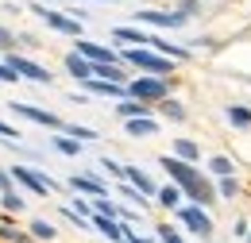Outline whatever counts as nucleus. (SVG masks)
<instances>
[{
  "mask_svg": "<svg viewBox=\"0 0 251 243\" xmlns=\"http://www.w3.org/2000/svg\"><path fill=\"white\" fill-rule=\"evenodd\" d=\"M162 170H166V174H170V182L178 185V189L186 193L189 201H197L201 209L217 201V189H213V185L201 178V170H197L193 162H182V158H170V154H162Z\"/></svg>",
  "mask_w": 251,
  "mask_h": 243,
  "instance_id": "obj_1",
  "label": "nucleus"
},
{
  "mask_svg": "<svg viewBox=\"0 0 251 243\" xmlns=\"http://www.w3.org/2000/svg\"><path fill=\"white\" fill-rule=\"evenodd\" d=\"M124 58L131 62L135 70H143L147 77H166V73L174 70V62H170V58H162L158 50H147V47H135V50H127Z\"/></svg>",
  "mask_w": 251,
  "mask_h": 243,
  "instance_id": "obj_2",
  "label": "nucleus"
},
{
  "mask_svg": "<svg viewBox=\"0 0 251 243\" xmlns=\"http://www.w3.org/2000/svg\"><path fill=\"white\" fill-rule=\"evenodd\" d=\"M31 12L47 24L50 31H62V35H74V39H81V20H74V16H66L58 8H43V4H31Z\"/></svg>",
  "mask_w": 251,
  "mask_h": 243,
  "instance_id": "obj_3",
  "label": "nucleus"
},
{
  "mask_svg": "<svg viewBox=\"0 0 251 243\" xmlns=\"http://www.w3.org/2000/svg\"><path fill=\"white\" fill-rule=\"evenodd\" d=\"M127 97H135V100H166V77H131L127 81Z\"/></svg>",
  "mask_w": 251,
  "mask_h": 243,
  "instance_id": "obj_4",
  "label": "nucleus"
},
{
  "mask_svg": "<svg viewBox=\"0 0 251 243\" xmlns=\"http://www.w3.org/2000/svg\"><path fill=\"white\" fill-rule=\"evenodd\" d=\"M8 174H12V178H16L20 185H27L31 193H39V197H47V193L54 189V182H50L47 174H39V170H31V166H12Z\"/></svg>",
  "mask_w": 251,
  "mask_h": 243,
  "instance_id": "obj_5",
  "label": "nucleus"
},
{
  "mask_svg": "<svg viewBox=\"0 0 251 243\" xmlns=\"http://www.w3.org/2000/svg\"><path fill=\"white\" fill-rule=\"evenodd\" d=\"M8 66L20 73V77H27V81H35V85H50V70H43L39 62L24 58V54H8Z\"/></svg>",
  "mask_w": 251,
  "mask_h": 243,
  "instance_id": "obj_6",
  "label": "nucleus"
},
{
  "mask_svg": "<svg viewBox=\"0 0 251 243\" xmlns=\"http://www.w3.org/2000/svg\"><path fill=\"white\" fill-rule=\"evenodd\" d=\"M178 220L186 224L189 232H197L201 240H205V236H213V220H209V213H205L201 205H189V209H178Z\"/></svg>",
  "mask_w": 251,
  "mask_h": 243,
  "instance_id": "obj_7",
  "label": "nucleus"
},
{
  "mask_svg": "<svg viewBox=\"0 0 251 243\" xmlns=\"http://www.w3.org/2000/svg\"><path fill=\"white\" fill-rule=\"evenodd\" d=\"M135 20L139 24H151V27H182L189 16L186 12H155V8H143V12H135Z\"/></svg>",
  "mask_w": 251,
  "mask_h": 243,
  "instance_id": "obj_8",
  "label": "nucleus"
},
{
  "mask_svg": "<svg viewBox=\"0 0 251 243\" xmlns=\"http://www.w3.org/2000/svg\"><path fill=\"white\" fill-rule=\"evenodd\" d=\"M77 54L89 58L93 66H116V50H112V47H97L89 39H77Z\"/></svg>",
  "mask_w": 251,
  "mask_h": 243,
  "instance_id": "obj_9",
  "label": "nucleus"
},
{
  "mask_svg": "<svg viewBox=\"0 0 251 243\" xmlns=\"http://www.w3.org/2000/svg\"><path fill=\"white\" fill-rule=\"evenodd\" d=\"M12 112H16V116H24V120L43 123V127H62V120H58L54 112H47V108H35V104H12Z\"/></svg>",
  "mask_w": 251,
  "mask_h": 243,
  "instance_id": "obj_10",
  "label": "nucleus"
},
{
  "mask_svg": "<svg viewBox=\"0 0 251 243\" xmlns=\"http://www.w3.org/2000/svg\"><path fill=\"white\" fill-rule=\"evenodd\" d=\"M66 70H70V73H74V77H77L81 85H85V81H93V77H97V66H93L89 58H81L77 50H70V54H66Z\"/></svg>",
  "mask_w": 251,
  "mask_h": 243,
  "instance_id": "obj_11",
  "label": "nucleus"
},
{
  "mask_svg": "<svg viewBox=\"0 0 251 243\" xmlns=\"http://www.w3.org/2000/svg\"><path fill=\"white\" fill-rule=\"evenodd\" d=\"M124 178H127V185H135L143 197H158V189H155V182L139 170V166H124Z\"/></svg>",
  "mask_w": 251,
  "mask_h": 243,
  "instance_id": "obj_12",
  "label": "nucleus"
},
{
  "mask_svg": "<svg viewBox=\"0 0 251 243\" xmlns=\"http://www.w3.org/2000/svg\"><path fill=\"white\" fill-rule=\"evenodd\" d=\"M70 189H74V193H89V197H108V189H104V185L97 182V178H85V174H74V178H70Z\"/></svg>",
  "mask_w": 251,
  "mask_h": 243,
  "instance_id": "obj_13",
  "label": "nucleus"
},
{
  "mask_svg": "<svg viewBox=\"0 0 251 243\" xmlns=\"http://www.w3.org/2000/svg\"><path fill=\"white\" fill-rule=\"evenodd\" d=\"M89 224H93L97 232H104V236H108V240H124V232H127V224H116V216H97L93 213V220H89Z\"/></svg>",
  "mask_w": 251,
  "mask_h": 243,
  "instance_id": "obj_14",
  "label": "nucleus"
},
{
  "mask_svg": "<svg viewBox=\"0 0 251 243\" xmlns=\"http://www.w3.org/2000/svg\"><path fill=\"white\" fill-rule=\"evenodd\" d=\"M116 112H120L124 120H147V116H151V108H147L143 100H135V97H124V100L116 104Z\"/></svg>",
  "mask_w": 251,
  "mask_h": 243,
  "instance_id": "obj_15",
  "label": "nucleus"
},
{
  "mask_svg": "<svg viewBox=\"0 0 251 243\" xmlns=\"http://www.w3.org/2000/svg\"><path fill=\"white\" fill-rule=\"evenodd\" d=\"M151 47H155L162 58H170V62H186L189 58L186 47H174V43H166V39H158V35H151Z\"/></svg>",
  "mask_w": 251,
  "mask_h": 243,
  "instance_id": "obj_16",
  "label": "nucleus"
},
{
  "mask_svg": "<svg viewBox=\"0 0 251 243\" xmlns=\"http://www.w3.org/2000/svg\"><path fill=\"white\" fill-rule=\"evenodd\" d=\"M112 39L116 43H131V47H151V35H143L139 27H116Z\"/></svg>",
  "mask_w": 251,
  "mask_h": 243,
  "instance_id": "obj_17",
  "label": "nucleus"
},
{
  "mask_svg": "<svg viewBox=\"0 0 251 243\" xmlns=\"http://www.w3.org/2000/svg\"><path fill=\"white\" fill-rule=\"evenodd\" d=\"M85 89L97 93V97H124L127 85H112V81H100V77H93V81H85Z\"/></svg>",
  "mask_w": 251,
  "mask_h": 243,
  "instance_id": "obj_18",
  "label": "nucleus"
},
{
  "mask_svg": "<svg viewBox=\"0 0 251 243\" xmlns=\"http://www.w3.org/2000/svg\"><path fill=\"white\" fill-rule=\"evenodd\" d=\"M201 154V147L193 143V139H174V158H182V162H193Z\"/></svg>",
  "mask_w": 251,
  "mask_h": 243,
  "instance_id": "obj_19",
  "label": "nucleus"
},
{
  "mask_svg": "<svg viewBox=\"0 0 251 243\" xmlns=\"http://www.w3.org/2000/svg\"><path fill=\"white\" fill-rule=\"evenodd\" d=\"M158 131V123L151 120V116H147V120H127V135H131V139H139V135H155Z\"/></svg>",
  "mask_w": 251,
  "mask_h": 243,
  "instance_id": "obj_20",
  "label": "nucleus"
},
{
  "mask_svg": "<svg viewBox=\"0 0 251 243\" xmlns=\"http://www.w3.org/2000/svg\"><path fill=\"white\" fill-rule=\"evenodd\" d=\"M158 108H162V116H166V120H186V104H182V100H174V97H166Z\"/></svg>",
  "mask_w": 251,
  "mask_h": 243,
  "instance_id": "obj_21",
  "label": "nucleus"
},
{
  "mask_svg": "<svg viewBox=\"0 0 251 243\" xmlns=\"http://www.w3.org/2000/svg\"><path fill=\"white\" fill-rule=\"evenodd\" d=\"M158 205H162V209H178V205H182V189H178V185L158 189Z\"/></svg>",
  "mask_w": 251,
  "mask_h": 243,
  "instance_id": "obj_22",
  "label": "nucleus"
},
{
  "mask_svg": "<svg viewBox=\"0 0 251 243\" xmlns=\"http://www.w3.org/2000/svg\"><path fill=\"white\" fill-rule=\"evenodd\" d=\"M31 236L47 243V240H54L58 232H54V224H50V220H31Z\"/></svg>",
  "mask_w": 251,
  "mask_h": 243,
  "instance_id": "obj_23",
  "label": "nucleus"
},
{
  "mask_svg": "<svg viewBox=\"0 0 251 243\" xmlns=\"http://www.w3.org/2000/svg\"><path fill=\"white\" fill-rule=\"evenodd\" d=\"M228 123H232V127H248V123H251V112L244 108V104H232V108H228Z\"/></svg>",
  "mask_w": 251,
  "mask_h": 243,
  "instance_id": "obj_24",
  "label": "nucleus"
},
{
  "mask_svg": "<svg viewBox=\"0 0 251 243\" xmlns=\"http://www.w3.org/2000/svg\"><path fill=\"white\" fill-rule=\"evenodd\" d=\"M209 170H213L217 178H232V162H228L224 154H217V158H209Z\"/></svg>",
  "mask_w": 251,
  "mask_h": 243,
  "instance_id": "obj_25",
  "label": "nucleus"
},
{
  "mask_svg": "<svg viewBox=\"0 0 251 243\" xmlns=\"http://www.w3.org/2000/svg\"><path fill=\"white\" fill-rule=\"evenodd\" d=\"M97 77H100V81H112V85H120V81H124L120 66H97Z\"/></svg>",
  "mask_w": 251,
  "mask_h": 243,
  "instance_id": "obj_26",
  "label": "nucleus"
},
{
  "mask_svg": "<svg viewBox=\"0 0 251 243\" xmlns=\"http://www.w3.org/2000/svg\"><path fill=\"white\" fill-rule=\"evenodd\" d=\"M0 205H4L8 213H24V205H27V201H24L20 193H0Z\"/></svg>",
  "mask_w": 251,
  "mask_h": 243,
  "instance_id": "obj_27",
  "label": "nucleus"
},
{
  "mask_svg": "<svg viewBox=\"0 0 251 243\" xmlns=\"http://www.w3.org/2000/svg\"><path fill=\"white\" fill-rule=\"evenodd\" d=\"M93 213L97 216H120V209H116L108 197H97V201H93Z\"/></svg>",
  "mask_w": 251,
  "mask_h": 243,
  "instance_id": "obj_28",
  "label": "nucleus"
},
{
  "mask_svg": "<svg viewBox=\"0 0 251 243\" xmlns=\"http://www.w3.org/2000/svg\"><path fill=\"white\" fill-rule=\"evenodd\" d=\"M220 197H228V201H232V197H236V193H240V185H236V178H220V189H217Z\"/></svg>",
  "mask_w": 251,
  "mask_h": 243,
  "instance_id": "obj_29",
  "label": "nucleus"
},
{
  "mask_svg": "<svg viewBox=\"0 0 251 243\" xmlns=\"http://www.w3.org/2000/svg\"><path fill=\"white\" fill-rule=\"evenodd\" d=\"M155 232H158V240H162V243H186L174 228H170V224H162V228H155Z\"/></svg>",
  "mask_w": 251,
  "mask_h": 243,
  "instance_id": "obj_30",
  "label": "nucleus"
},
{
  "mask_svg": "<svg viewBox=\"0 0 251 243\" xmlns=\"http://www.w3.org/2000/svg\"><path fill=\"white\" fill-rule=\"evenodd\" d=\"M54 147H58L62 154H77V151H81V147H77V139H66V135H58V139H54Z\"/></svg>",
  "mask_w": 251,
  "mask_h": 243,
  "instance_id": "obj_31",
  "label": "nucleus"
},
{
  "mask_svg": "<svg viewBox=\"0 0 251 243\" xmlns=\"http://www.w3.org/2000/svg\"><path fill=\"white\" fill-rule=\"evenodd\" d=\"M120 197H127L131 205H139V209H143V193H139L135 185H120Z\"/></svg>",
  "mask_w": 251,
  "mask_h": 243,
  "instance_id": "obj_32",
  "label": "nucleus"
},
{
  "mask_svg": "<svg viewBox=\"0 0 251 243\" xmlns=\"http://www.w3.org/2000/svg\"><path fill=\"white\" fill-rule=\"evenodd\" d=\"M0 81H20V73H16L8 62H0Z\"/></svg>",
  "mask_w": 251,
  "mask_h": 243,
  "instance_id": "obj_33",
  "label": "nucleus"
},
{
  "mask_svg": "<svg viewBox=\"0 0 251 243\" xmlns=\"http://www.w3.org/2000/svg\"><path fill=\"white\" fill-rule=\"evenodd\" d=\"M66 131H70L74 139H93V131H89V127H77V123H74V127H66Z\"/></svg>",
  "mask_w": 251,
  "mask_h": 243,
  "instance_id": "obj_34",
  "label": "nucleus"
},
{
  "mask_svg": "<svg viewBox=\"0 0 251 243\" xmlns=\"http://www.w3.org/2000/svg\"><path fill=\"white\" fill-rule=\"evenodd\" d=\"M0 135H4L8 143H16V139H20V131H16V127H8V123H4V120H0Z\"/></svg>",
  "mask_w": 251,
  "mask_h": 243,
  "instance_id": "obj_35",
  "label": "nucleus"
},
{
  "mask_svg": "<svg viewBox=\"0 0 251 243\" xmlns=\"http://www.w3.org/2000/svg\"><path fill=\"white\" fill-rule=\"evenodd\" d=\"M74 213H77V216H85V213H93V205H89V201H81V197H77V201H74Z\"/></svg>",
  "mask_w": 251,
  "mask_h": 243,
  "instance_id": "obj_36",
  "label": "nucleus"
},
{
  "mask_svg": "<svg viewBox=\"0 0 251 243\" xmlns=\"http://www.w3.org/2000/svg\"><path fill=\"white\" fill-rule=\"evenodd\" d=\"M0 193H12V174L8 170H0Z\"/></svg>",
  "mask_w": 251,
  "mask_h": 243,
  "instance_id": "obj_37",
  "label": "nucleus"
},
{
  "mask_svg": "<svg viewBox=\"0 0 251 243\" xmlns=\"http://www.w3.org/2000/svg\"><path fill=\"white\" fill-rule=\"evenodd\" d=\"M12 43H16V35H12L8 27H0V47H12Z\"/></svg>",
  "mask_w": 251,
  "mask_h": 243,
  "instance_id": "obj_38",
  "label": "nucleus"
},
{
  "mask_svg": "<svg viewBox=\"0 0 251 243\" xmlns=\"http://www.w3.org/2000/svg\"><path fill=\"white\" fill-rule=\"evenodd\" d=\"M120 216H124V224H135V220H139V213H131V209H120Z\"/></svg>",
  "mask_w": 251,
  "mask_h": 243,
  "instance_id": "obj_39",
  "label": "nucleus"
},
{
  "mask_svg": "<svg viewBox=\"0 0 251 243\" xmlns=\"http://www.w3.org/2000/svg\"><path fill=\"white\" fill-rule=\"evenodd\" d=\"M20 243H31V240H27V236H24V240H20Z\"/></svg>",
  "mask_w": 251,
  "mask_h": 243,
  "instance_id": "obj_40",
  "label": "nucleus"
},
{
  "mask_svg": "<svg viewBox=\"0 0 251 243\" xmlns=\"http://www.w3.org/2000/svg\"><path fill=\"white\" fill-rule=\"evenodd\" d=\"M104 4H112V0H104Z\"/></svg>",
  "mask_w": 251,
  "mask_h": 243,
  "instance_id": "obj_41",
  "label": "nucleus"
},
{
  "mask_svg": "<svg viewBox=\"0 0 251 243\" xmlns=\"http://www.w3.org/2000/svg\"><path fill=\"white\" fill-rule=\"evenodd\" d=\"M248 243H251V236H248Z\"/></svg>",
  "mask_w": 251,
  "mask_h": 243,
  "instance_id": "obj_42",
  "label": "nucleus"
}]
</instances>
